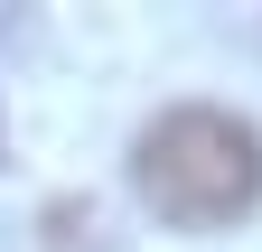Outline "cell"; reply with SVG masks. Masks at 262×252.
<instances>
[{"mask_svg": "<svg viewBox=\"0 0 262 252\" xmlns=\"http://www.w3.org/2000/svg\"><path fill=\"white\" fill-rule=\"evenodd\" d=\"M131 187L159 224L225 234L262 206V131L244 112H215V103H169L131 140Z\"/></svg>", "mask_w": 262, "mask_h": 252, "instance_id": "obj_1", "label": "cell"}]
</instances>
